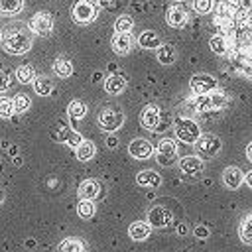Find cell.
<instances>
[{"mask_svg": "<svg viewBox=\"0 0 252 252\" xmlns=\"http://www.w3.org/2000/svg\"><path fill=\"white\" fill-rule=\"evenodd\" d=\"M32 43H33V37L28 30H22V28H16V30H10L2 35V47L6 53L10 55H24L32 49Z\"/></svg>", "mask_w": 252, "mask_h": 252, "instance_id": "1", "label": "cell"}, {"mask_svg": "<svg viewBox=\"0 0 252 252\" xmlns=\"http://www.w3.org/2000/svg\"><path fill=\"white\" fill-rule=\"evenodd\" d=\"M124 112L118 106H102L98 112V126L104 132H116L124 124Z\"/></svg>", "mask_w": 252, "mask_h": 252, "instance_id": "2", "label": "cell"}, {"mask_svg": "<svg viewBox=\"0 0 252 252\" xmlns=\"http://www.w3.org/2000/svg\"><path fill=\"white\" fill-rule=\"evenodd\" d=\"M71 16H73V20H75L77 24L87 26V24H91V22L96 20L98 8H96V4H93L91 0H77V2L73 4Z\"/></svg>", "mask_w": 252, "mask_h": 252, "instance_id": "3", "label": "cell"}, {"mask_svg": "<svg viewBox=\"0 0 252 252\" xmlns=\"http://www.w3.org/2000/svg\"><path fill=\"white\" fill-rule=\"evenodd\" d=\"M195 148H197L199 156H203V158H215L220 152L222 142H220V138L217 134H201L197 138V142H195Z\"/></svg>", "mask_w": 252, "mask_h": 252, "instance_id": "4", "label": "cell"}, {"mask_svg": "<svg viewBox=\"0 0 252 252\" xmlns=\"http://www.w3.org/2000/svg\"><path fill=\"white\" fill-rule=\"evenodd\" d=\"M30 30L35 33V35H39V37H47V35H51V32H53V16L49 14V12H35L33 16H32V20H30Z\"/></svg>", "mask_w": 252, "mask_h": 252, "instance_id": "5", "label": "cell"}, {"mask_svg": "<svg viewBox=\"0 0 252 252\" xmlns=\"http://www.w3.org/2000/svg\"><path fill=\"white\" fill-rule=\"evenodd\" d=\"M189 89L195 96H201V94H209L213 91H217V79L209 73H197L191 77V83H189Z\"/></svg>", "mask_w": 252, "mask_h": 252, "instance_id": "6", "label": "cell"}, {"mask_svg": "<svg viewBox=\"0 0 252 252\" xmlns=\"http://www.w3.org/2000/svg\"><path fill=\"white\" fill-rule=\"evenodd\" d=\"M199 136H201V128L195 120L183 118L177 122V126H175V138L177 140H181L185 144H195Z\"/></svg>", "mask_w": 252, "mask_h": 252, "instance_id": "7", "label": "cell"}, {"mask_svg": "<svg viewBox=\"0 0 252 252\" xmlns=\"http://www.w3.org/2000/svg\"><path fill=\"white\" fill-rule=\"evenodd\" d=\"M156 159H158V163L163 165V167L173 165L175 159H177V144H175L171 138H163V140L158 144Z\"/></svg>", "mask_w": 252, "mask_h": 252, "instance_id": "8", "label": "cell"}, {"mask_svg": "<svg viewBox=\"0 0 252 252\" xmlns=\"http://www.w3.org/2000/svg\"><path fill=\"white\" fill-rule=\"evenodd\" d=\"M171 220H173V215H171L167 209L159 207V205L152 207V209H150V213H148V224H150V226L163 228V226H167Z\"/></svg>", "mask_w": 252, "mask_h": 252, "instance_id": "9", "label": "cell"}, {"mask_svg": "<svg viewBox=\"0 0 252 252\" xmlns=\"http://www.w3.org/2000/svg\"><path fill=\"white\" fill-rule=\"evenodd\" d=\"M134 35L128 32V33H114L112 35V39H110V45H112V49H114V53H118V55H126V53H130L132 51V47H134Z\"/></svg>", "mask_w": 252, "mask_h": 252, "instance_id": "10", "label": "cell"}, {"mask_svg": "<svg viewBox=\"0 0 252 252\" xmlns=\"http://www.w3.org/2000/svg\"><path fill=\"white\" fill-rule=\"evenodd\" d=\"M128 154L134 158V159H148L152 154H154V146L144 140V138H136L130 142L128 146Z\"/></svg>", "mask_w": 252, "mask_h": 252, "instance_id": "11", "label": "cell"}, {"mask_svg": "<svg viewBox=\"0 0 252 252\" xmlns=\"http://www.w3.org/2000/svg\"><path fill=\"white\" fill-rule=\"evenodd\" d=\"M179 169L187 175H199L205 169V161L199 156H183L179 159Z\"/></svg>", "mask_w": 252, "mask_h": 252, "instance_id": "12", "label": "cell"}, {"mask_svg": "<svg viewBox=\"0 0 252 252\" xmlns=\"http://www.w3.org/2000/svg\"><path fill=\"white\" fill-rule=\"evenodd\" d=\"M159 108L156 106V104H148L146 108H144V112H142V116H140V120H142V126L146 128V130H158L159 128Z\"/></svg>", "mask_w": 252, "mask_h": 252, "instance_id": "13", "label": "cell"}, {"mask_svg": "<svg viewBox=\"0 0 252 252\" xmlns=\"http://www.w3.org/2000/svg\"><path fill=\"white\" fill-rule=\"evenodd\" d=\"M242 181H244V173H242L238 167L230 165V167H226V169L222 171V183H224L228 189H238V187L242 185Z\"/></svg>", "mask_w": 252, "mask_h": 252, "instance_id": "14", "label": "cell"}, {"mask_svg": "<svg viewBox=\"0 0 252 252\" xmlns=\"http://www.w3.org/2000/svg\"><path fill=\"white\" fill-rule=\"evenodd\" d=\"M100 195V183L96 179H85L79 185V197L87 201H94Z\"/></svg>", "mask_w": 252, "mask_h": 252, "instance_id": "15", "label": "cell"}, {"mask_svg": "<svg viewBox=\"0 0 252 252\" xmlns=\"http://www.w3.org/2000/svg\"><path fill=\"white\" fill-rule=\"evenodd\" d=\"M136 183L142 185V187H159L161 183V175L154 169H144V171H138L136 173Z\"/></svg>", "mask_w": 252, "mask_h": 252, "instance_id": "16", "label": "cell"}, {"mask_svg": "<svg viewBox=\"0 0 252 252\" xmlns=\"http://www.w3.org/2000/svg\"><path fill=\"white\" fill-rule=\"evenodd\" d=\"M126 85H128L126 77L120 75V73H114V75H110V77L104 81V91H106L108 94H120V93L126 89Z\"/></svg>", "mask_w": 252, "mask_h": 252, "instance_id": "17", "label": "cell"}, {"mask_svg": "<svg viewBox=\"0 0 252 252\" xmlns=\"http://www.w3.org/2000/svg\"><path fill=\"white\" fill-rule=\"evenodd\" d=\"M138 43H140V47H144V49H158V47L161 45V37H159L158 32L146 30V32H142V33L138 35Z\"/></svg>", "mask_w": 252, "mask_h": 252, "instance_id": "18", "label": "cell"}, {"mask_svg": "<svg viewBox=\"0 0 252 252\" xmlns=\"http://www.w3.org/2000/svg\"><path fill=\"white\" fill-rule=\"evenodd\" d=\"M165 18H167V24L171 28H183L187 24V12L181 6H171L167 10V16Z\"/></svg>", "mask_w": 252, "mask_h": 252, "instance_id": "19", "label": "cell"}, {"mask_svg": "<svg viewBox=\"0 0 252 252\" xmlns=\"http://www.w3.org/2000/svg\"><path fill=\"white\" fill-rule=\"evenodd\" d=\"M32 85H33L35 94H39V96H49L53 93V81L49 77H45V75H35Z\"/></svg>", "mask_w": 252, "mask_h": 252, "instance_id": "20", "label": "cell"}, {"mask_svg": "<svg viewBox=\"0 0 252 252\" xmlns=\"http://www.w3.org/2000/svg\"><path fill=\"white\" fill-rule=\"evenodd\" d=\"M150 230H152V226L148 222H144V220H136V222H132L128 226V234H130L132 240H144V238H148L150 236Z\"/></svg>", "mask_w": 252, "mask_h": 252, "instance_id": "21", "label": "cell"}, {"mask_svg": "<svg viewBox=\"0 0 252 252\" xmlns=\"http://www.w3.org/2000/svg\"><path fill=\"white\" fill-rule=\"evenodd\" d=\"M57 252H87V246L81 238H63L57 244Z\"/></svg>", "mask_w": 252, "mask_h": 252, "instance_id": "22", "label": "cell"}, {"mask_svg": "<svg viewBox=\"0 0 252 252\" xmlns=\"http://www.w3.org/2000/svg\"><path fill=\"white\" fill-rule=\"evenodd\" d=\"M175 57H177V51H175V47L171 43H163V45L158 47V63L171 65L175 61Z\"/></svg>", "mask_w": 252, "mask_h": 252, "instance_id": "23", "label": "cell"}, {"mask_svg": "<svg viewBox=\"0 0 252 252\" xmlns=\"http://www.w3.org/2000/svg\"><path fill=\"white\" fill-rule=\"evenodd\" d=\"M53 73L59 77V79H67L73 75V63L65 57H57L53 61Z\"/></svg>", "mask_w": 252, "mask_h": 252, "instance_id": "24", "label": "cell"}, {"mask_svg": "<svg viewBox=\"0 0 252 252\" xmlns=\"http://www.w3.org/2000/svg\"><path fill=\"white\" fill-rule=\"evenodd\" d=\"M75 150H77V159H79V161H89V159H93L94 154H96V148H94V144H93L91 140H83Z\"/></svg>", "mask_w": 252, "mask_h": 252, "instance_id": "25", "label": "cell"}, {"mask_svg": "<svg viewBox=\"0 0 252 252\" xmlns=\"http://www.w3.org/2000/svg\"><path fill=\"white\" fill-rule=\"evenodd\" d=\"M238 236L244 244H252V213H248L238 226Z\"/></svg>", "mask_w": 252, "mask_h": 252, "instance_id": "26", "label": "cell"}, {"mask_svg": "<svg viewBox=\"0 0 252 252\" xmlns=\"http://www.w3.org/2000/svg\"><path fill=\"white\" fill-rule=\"evenodd\" d=\"M67 114H69L71 120H81V118H85V114H87V104H85L83 100L75 98V100L69 102V106H67Z\"/></svg>", "mask_w": 252, "mask_h": 252, "instance_id": "27", "label": "cell"}, {"mask_svg": "<svg viewBox=\"0 0 252 252\" xmlns=\"http://www.w3.org/2000/svg\"><path fill=\"white\" fill-rule=\"evenodd\" d=\"M33 77H35V69H33L30 63H22V65H18V69H16V79H18L22 85L32 83Z\"/></svg>", "mask_w": 252, "mask_h": 252, "instance_id": "28", "label": "cell"}, {"mask_svg": "<svg viewBox=\"0 0 252 252\" xmlns=\"http://www.w3.org/2000/svg\"><path fill=\"white\" fill-rule=\"evenodd\" d=\"M24 10V0H0V12L8 16H16Z\"/></svg>", "mask_w": 252, "mask_h": 252, "instance_id": "29", "label": "cell"}, {"mask_svg": "<svg viewBox=\"0 0 252 252\" xmlns=\"http://www.w3.org/2000/svg\"><path fill=\"white\" fill-rule=\"evenodd\" d=\"M94 213H96V205H94L93 201H87V199H81V201H79V205H77V215H79L81 219L89 220V219L94 217Z\"/></svg>", "mask_w": 252, "mask_h": 252, "instance_id": "30", "label": "cell"}, {"mask_svg": "<svg viewBox=\"0 0 252 252\" xmlns=\"http://www.w3.org/2000/svg\"><path fill=\"white\" fill-rule=\"evenodd\" d=\"M12 102H14V114H24L32 106V98L28 94H16L12 98Z\"/></svg>", "mask_w": 252, "mask_h": 252, "instance_id": "31", "label": "cell"}, {"mask_svg": "<svg viewBox=\"0 0 252 252\" xmlns=\"http://www.w3.org/2000/svg\"><path fill=\"white\" fill-rule=\"evenodd\" d=\"M132 28H134V20H132V16H128V14L118 16L116 22H114V30H116L118 33H128V32H132Z\"/></svg>", "mask_w": 252, "mask_h": 252, "instance_id": "32", "label": "cell"}, {"mask_svg": "<svg viewBox=\"0 0 252 252\" xmlns=\"http://www.w3.org/2000/svg\"><path fill=\"white\" fill-rule=\"evenodd\" d=\"M209 45H211V49H213L215 53H219V55H224V53L228 51V43H226V39H224L222 35H213V37L209 39Z\"/></svg>", "mask_w": 252, "mask_h": 252, "instance_id": "33", "label": "cell"}, {"mask_svg": "<svg viewBox=\"0 0 252 252\" xmlns=\"http://www.w3.org/2000/svg\"><path fill=\"white\" fill-rule=\"evenodd\" d=\"M0 118L4 120L14 118V102L8 96H0Z\"/></svg>", "mask_w": 252, "mask_h": 252, "instance_id": "34", "label": "cell"}, {"mask_svg": "<svg viewBox=\"0 0 252 252\" xmlns=\"http://www.w3.org/2000/svg\"><path fill=\"white\" fill-rule=\"evenodd\" d=\"M59 140H63L67 146H71V148H77L81 142H83V136L79 134V132H75V130H69V132H63L61 136H59Z\"/></svg>", "mask_w": 252, "mask_h": 252, "instance_id": "35", "label": "cell"}, {"mask_svg": "<svg viewBox=\"0 0 252 252\" xmlns=\"http://www.w3.org/2000/svg\"><path fill=\"white\" fill-rule=\"evenodd\" d=\"M209 98H211V108H222L226 104V94L222 91H213L209 93Z\"/></svg>", "mask_w": 252, "mask_h": 252, "instance_id": "36", "label": "cell"}, {"mask_svg": "<svg viewBox=\"0 0 252 252\" xmlns=\"http://www.w3.org/2000/svg\"><path fill=\"white\" fill-rule=\"evenodd\" d=\"M193 10L197 14H209L213 10V0H193Z\"/></svg>", "mask_w": 252, "mask_h": 252, "instance_id": "37", "label": "cell"}, {"mask_svg": "<svg viewBox=\"0 0 252 252\" xmlns=\"http://www.w3.org/2000/svg\"><path fill=\"white\" fill-rule=\"evenodd\" d=\"M12 81H10V75L6 71H0V93H6L10 89Z\"/></svg>", "mask_w": 252, "mask_h": 252, "instance_id": "38", "label": "cell"}, {"mask_svg": "<svg viewBox=\"0 0 252 252\" xmlns=\"http://www.w3.org/2000/svg\"><path fill=\"white\" fill-rule=\"evenodd\" d=\"M219 16L230 18V16H234V8L230 4H226V2H222V4H219Z\"/></svg>", "mask_w": 252, "mask_h": 252, "instance_id": "39", "label": "cell"}, {"mask_svg": "<svg viewBox=\"0 0 252 252\" xmlns=\"http://www.w3.org/2000/svg\"><path fill=\"white\" fill-rule=\"evenodd\" d=\"M195 236H197V238H207V236H209V228L203 226V224L195 226Z\"/></svg>", "mask_w": 252, "mask_h": 252, "instance_id": "40", "label": "cell"}, {"mask_svg": "<svg viewBox=\"0 0 252 252\" xmlns=\"http://www.w3.org/2000/svg\"><path fill=\"white\" fill-rule=\"evenodd\" d=\"M116 144H118V140H116L114 136H110V138L106 140V146H108V148H116Z\"/></svg>", "mask_w": 252, "mask_h": 252, "instance_id": "41", "label": "cell"}, {"mask_svg": "<svg viewBox=\"0 0 252 252\" xmlns=\"http://www.w3.org/2000/svg\"><path fill=\"white\" fill-rule=\"evenodd\" d=\"M244 181H246V185H248V187L252 189V169H250V171H248V173L244 175Z\"/></svg>", "mask_w": 252, "mask_h": 252, "instance_id": "42", "label": "cell"}, {"mask_svg": "<svg viewBox=\"0 0 252 252\" xmlns=\"http://www.w3.org/2000/svg\"><path fill=\"white\" fill-rule=\"evenodd\" d=\"M8 154H10L12 158H14V156H18V146H10V148H8Z\"/></svg>", "mask_w": 252, "mask_h": 252, "instance_id": "43", "label": "cell"}, {"mask_svg": "<svg viewBox=\"0 0 252 252\" xmlns=\"http://www.w3.org/2000/svg\"><path fill=\"white\" fill-rule=\"evenodd\" d=\"M246 158H248V159L252 161V142H250V144L246 146Z\"/></svg>", "mask_w": 252, "mask_h": 252, "instance_id": "44", "label": "cell"}, {"mask_svg": "<svg viewBox=\"0 0 252 252\" xmlns=\"http://www.w3.org/2000/svg\"><path fill=\"white\" fill-rule=\"evenodd\" d=\"M244 75H246L248 79H252V65H248V67H244Z\"/></svg>", "mask_w": 252, "mask_h": 252, "instance_id": "45", "label": "cell"}, {"mask_svg": "<svg viewBox=\"0 0 252 252\" xmlns=\"http://www.w3.org/2000/svg\"><path fill=\"white\" fill-rule=\"evenodd\" d=\"M96 2H98V6H110L114 0H96Z\"/></svg>", "mask_w": 252, "mask_h": 252, "instance_id": "46", "label": "cell"}, {"mask_svg": "<svg viewBox=\"0 0 252 252\" xmlns=\"http://www.w3.org/2000/svg\"><path fill=\"white\" fill-rule=\"evenodd\" d=\"M14 165H22V158L20 156H14Z\"/></svg>", "mask_w": 252, "mask_h": 252, "instance_id": "47", "label": "cell"}, {"mask_svg": "<svg viewBox=\"0 0 252 252\" xmlns=\"http://www.w3.org/2000/svg\"><path fill=\"white\" fill-rule=\"evenodd\" d=\"M4 199H6V193H4V189H0V205L4 203Z\"/></svg>", "mask_w": 252, "mask_h": 252, "instance_id": "48", "label": "cell"}, {"mask_svg": "<svg viewBox=\"0 0 252 252\" xmlns=\"http://www.w3.org/2000/svg\"><path fill=\"white\" fill-rule=\"evenodd\" d=\"M0 41H2V33H0Z\"/></svg>", "mask_w": 252, "mask_h": 252, "instance_id": "49", "label": "cell"}]
</instances>
